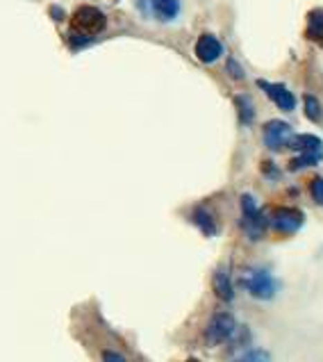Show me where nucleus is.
I'll return each mask as SVG.
<instances>
[{
	"instance_id": "4be33fe9",
	"label": "nucleus",
	"mask_w": 323,
	"mask_h": 362,
	"mask_svg": "<svg viewBox=\"0 0 323 362\" xmlns=\"http://www.w3.org/2000/svg\"><path fill=\"white\" fill-rule=\"evenodd\" d=\"M53 19H62V12H59V7H53Z\"/></svg>"
},
{
	"instance_id": "2eb2a0df",
	"label": "nucleus",
	"mask_w": 323,
	"mask_h": 362,
	"mask_svg": "<svg viewBox=\"0 0 323 362\" xmlns=\"http://www.w3.org/2000/svg\"><path fill=\"white\" fill-rule=\"evenodd\" d=\"M241 215H243V221H253V219H257L259 215H262V210L257 208V203L250 194L241 196Z\"/></svg>"
},
{
	"instance_id": "aec40b11",
	"label": "nucleus",
	"mask_w": 323,
	"mask_h": 362,
	"mask_svg": "<svg viewBox=\"0 0 323 362\" xmlns=\"http://www.w3.org/2000/svg\"><path fill=\"white\" fill-rule=\"evenodd\" d=\"M102 362H128V360H125L121 353H116V351H105L102 353Z\"/></svg>"
},
{
	"instance_id": "dca6fc26",
	"label": "nucleus",
	"mask_w": 323,
	"mask_h": 362,
	"mask_svg": "<svg viewBox=\"0 0 323 362\" xmlns=\"http://www.w3.org/2000/svg\"><path fill=\"white\" fill-rule=\"evenodd\" d=\"M303 105H305V116L310 121H314V123H319L321 121V116H323V112H321V103L314 96H310V93H307V96L303 98Z\"/></svg>"
},
{
	"instance_id": "20e7f679",
	"label": "nucleus",
	"mask_w": 323,
	"mask_h": 362,
	"mask_svg": "<svg viewBox=\"0 0 323 362\" xmlns=\"http://www.w3.org/2000/svg\"><path fill=\"white\" fill-rule=\"evenodd\" d=\"M262 137H264V146L269 148V151H282V148L289 146L294 132H291V125L287 121L273 119L269 123H264Z\"/></svg>"
},
{
	"instance_id": "9b49d317",
	"label": "nucleus",
	"mask_w": 323,
	"mask_h": 362,
	"mask_svg": "<svg viewBox=\"0 0 323 362\" xmlns=\"http://www.w3.org/2000/svg\"><path fill=\"white\" fill-rule=\"evenodd\" d=\"M305 35H307L310 42L323 46V12H312L310 17H307Z\"/></svg>"
},
{
	"instance_id": "f3484780",
	"label": "nucleus",
	"mask_w": 323,
	"mask_h": 362,
	"mask_svg": "<svg viewBox=\"0 0 323 362\" xmlns=\"http://www.w3.org/2000/svg\"><path fill=\"white\" fill-rule=\"evenodd\" d=\"M241 362H271V356L266 351L262 349H253V351H248L246 356L239 358Z\"/></svg>"
},
{
	"instance_id": "f03ea898",
	"label": "nucleus",
	"mask_w": 323,
	"mask_h": 362,
	"mask_svg": "<svg viewBox=\"0 0 323 362\" xmlns=\"http://www.w3.org/2000/svg\"><path fill=\"white\" fill-rule=\"evenodd\" d=\"M241 287L246 289V292L253 298H259V301H269V298H273L275 292L280 289V282L275 280L269 271H264V269H248L241 276Z\"/></svg>"
},
{
	"instance_id": "1a4fd4ad",
	"label": "nucleus",
	"mask_w": 323,
	"mask_h": 362,
	"mask_svg": "<svg viewBox=\"0 0 323 362\" xmlns=\"http://www.w3.org/2000/svg\"><path fill=\"white\" fill-rule=\"evenodd\" d=\"M289 148L298 153H323V141L317 135H294L289 141Z\"/></svg>"
},
{
	"instance_id": "5701e85b",
	"label": "nucleus",
	"mask_w": 323,
	"mask_h": 362,
	"mask_svg": "<svg viewBox=\"0 0 323 362\" xmlns=\"http://www.w3.org/2000/svg\"><path fill=\"white\" fill-rule=\"evenodd\" d=\"M187 362H199V360H187Z\"/></svg>"
},
{
	"instance_id": "6e6552de",
	"label": "nucleus",
	"mask_w": 323,
	"mask_h": 362,
	"mask_svg": "<svg viewBox=\"0 0 323 362\" xmlns=\"http://www.w3.org/2000/svg\"><path fill=\"white\" fill-rule=\"evenodd\" d=\"M212 287H214V294L225 303H230L234 298L232 280H230V276H228V271H223V269L214 271V276H212Z\"/></svg>"
},
{
	"instance_id": "39448f33",
	"label": "nucleus",
	"mask_w": 323,
	"mask_h": 362,
	"mask_svg": "<svg viewBox=\"0 0 323 362\" xmlns=\"http://www.w3.org/2000/svg\"><path fill=\"white\" fill-rule=\"evenodd\" d=\"M257 87L273 100L275 107L282 109V112H291V109L296 107V96L287 89L285 84H273L269 80H257Z\"/></svg>"
},
{
	"instance_id": "4468645a",
	"label": "nucleus",
	"mask_w": 323,
	"mask_h": 362,
	"mask_svg": "<svg viewBox=\"0 0 323 362\" xmlns=\"http://www.w3.org/2000/svg\"><path fill=\"white\" fill-rule=\"evenodd\" d=\"M321 160H323V153H301V155H296L289 160V171L314 167V164H319Z\"/></svg>"
},
{
	"instance_id": "412c9836",
	"label": "nucleus",
	"mask_w": 323,
	"mask_h": 362,
	"mask_svg": "<svg viewBox=\"0 0 323 362\" xmlns=\"http://www.w3.org/2000/svg\"><path fill=\"white\" fill-rule=\"evenodd\" d=\"M262 171H266V176H269V178H278V169H275L271 162H264Z\"/></svg>"
},
{
	"instance_id": "9d476101",
	"label": "nucleus",
	"mask_w": 323,
	"mask_h": 362,
	"mask_svg": "<svg viewBox=\"0 0 323 362\" xmlns=\"http://www.w3.org/2000/svg\"><path fill=\"white\" fill-rule=\"evenodd\" d=\"M151 10L160 21H173L180 14V0H151Z\"/></svg>"
},
{
	"instance_id": "6ab92c4d",
	"label": "nucleus",
	"mask_w": 323,
	"mask_h": 362,
	"mask_svg": "<svg viewBox=\"0 0 323 362\" xmlns=\"http://www.w3.org/2000/svg\"><path fill=\"white\" fill-rule=\"evenodd\" d=\"M228 73H230L234 80H243V71H241V66H239V62L237 60H228Z\"/></svg>"
},
{
	"instance_id": "0eeeda50",
	"label": "nucleus",
	"mask_w": 323,
	"mask_h": 362,
	"mask_svg": "<svg viewBox=\"0 0 323 362\" xmlns=\"http://www.w3.org/2000/svg\"><path fill=\"white\" fill-rule=\"evenodd\" d=\"M196 57H199L203 64H214V62L223 55V44L219 42L214 35H201L199 42H196Z\"/></svg>"
},
{
	"instance_id": "ddd939ff",
	"label": "nucleus",
	"mask_w": 323,
	"mask_h": 362,
	"mask_svg": "<svg viewBox=\"0 0 323 362\" xmlns=\"http://www.w3.org/2000/svg\"><path fill=\"white\" fill-rule=\"evenodd\" d=\"M192 219H194V224L199 226L205 235H216V221H214V217H212L205 208H196Z\"/></svg>"
},
{
	"instance_id": "423d86ee",
	"label": "nucleus",
	"mask_w": 323,
	"mask_h": 362,
	"mask_svg": "<svg viewBox=\"0 0 323 362\" xmlns=\"http://www.w3.org/2000/svg\"><path fill=\"white\" fill-rule=\"evenodd\" d=\"M303 221H305V215L301 210L280 208V210H275L271 215L269 226H273L275 230H280V233H296L298 228L303 226Z\"/></svg>"
},
{
	"instance_id": "f257e3e1",
	"label": "nucleus",
	"mask_w": 323,
	"mask_h": 362,
	"mask_svg": "<svg viewBox=\"0 0 323 362\" xmlns=\"http://www.w3.org/2000/svg\"><path fill=\"white\" fill-rule=\"evenodd\" d=\"M107 28V17L98 7L80 5L71 14V44L82 46Z\"/></svg>"
},
{
	"instance_id": "7ed1b4c3",
	"label": "nucleus",
	"mask_w": 323,
	"mask_h": 362,
	"mask_svg": "<svg viewBox=\"0 0 323 362\" xmlns=\"http://www.w3.org/2000/svg\"><path fill=\"white\" fill-rule=\"evenodd\" d=\"M237 330V321L230 312H216L214 317L210 319L207 328H205V344L207 346H219L228 342Z\"/></svg>"
},
{
	"instance_id": "f8f14e48",
	"label": "nucleus",
	"mask_w": 323,
	"mask_h": 362,
	"mask_svg": "<svg viewBox=\"0 0 323 362\" xmlns=\"http://www.w3.org/2000/svg\"><path fill=\"white\" fill-rule=\"evenodd\" d=\"M234 105H237V114H239V121L241 125H250L255 119V107H253V100L246 93H239L234 96Z\"/></svg>"
},
{
	"instance_id": "a211bd4d",
	"label": "nucleus",
	"mask_w": 323,
	"mask_h": 362,
	"mask_svg": "<svg viewBox=\"0 0 323 362\" xmlns=\"http://www.w3.org/2000/svg\"><path fill=\"white\" fill-rule=\"evenodd\" d=\"M310 194L314 203H319V206H323V178H314L310 183Z\"/></svg>"
}]
</instances>
